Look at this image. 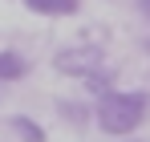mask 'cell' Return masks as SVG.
<instances>
[{
    "label": "cell",
    "mask_w": 150,
    "mask_h": 142,
    "mask_svg": "<svg viewBox=\"0 0 150 142\" xmlns=\"http://www.w3.org/2000/svg\"><path fill=\"white\" fill-rule=\"evenodd\" d=\"M150 114V89H118L110 85L93 102V126L110 138H130Z\"/></svg>",
    "instance_id": "6da1fadb"
},
{
    "label": "cell",
    "mask_w": 150,
    "mask_h": 142,
    "mask_svg": "<svg viewBox=\"0 0 150 142\" xmlns=\"http://www.w3.org/2000/svg\"><path fill=\"white\" fill-rule=\"evenodd\" d=\"M53 69L61 73V77H73V81H81V77H89V73L105 69V53H101L98 45H65L53 53Z\"/></svg>",
    "instance_id": "7a4b0ae2"
},
{
    "label": "cell",
    "mask_w": 150,
    "mask_h": 142,
    "mask_svg": "<svg viewBox=\"0 0 150 142\" xmlns=\"http://www.w3.org/2000/svg\"><path fill=\"white\" fill-rule=\"evenodd\" d=\"M28 73H33V61H28L21 49H0V85L25 81Z\"/></svg>",
    "instance_id": "3957f363"
},
{
    "label": "cell",
    "mask_w": 150,
    "mask_h": 142,
    "mask_svg": "<svg viewBox=\"0 0 150 142\" xmlns=\"http://www.w3.org/2000/svg\"><path fill=\"white\" fill-rule=\"evenodd\" d=\"M57 118L65 122V126H73V130H81V126L93 122V106L85 97H61L57 102Z\"/></svg>",
    "instance_id": "277c9868"
},
{
    "label": "cell",
    "mask_w": 150,
    "mask_h": 142,
    "mask_svg": "<svg viewBox=\"0 0 150 142\" xmlns=\"http://www.w3.org/2000/svg\"><path fill=\"white\" fill-rule=\"evenodd\" d=\"M25 8L37 12V16L61 21V16H77V12H81V0H25Z\"/></svg>",
    "instance_id": "5b68a950"
},
{
    "label": "cell",
    "mask_w": 150,
    "mask_h": 142,
    "mask_svg": "<svg viewBox=\"0 0 150 142\" xmlns=\"http://www.w3.org/2000/svg\"><path fill=\"white\" fill-rule=\"evenodd\" d=\"M8 130H12V138H21V142H49L45 126L37 118H28V114H12L8 118Z\"/></svg>",
    "instance_id": "8992f818"
},
{
    "label": "cell",
    "mask_w": 150,
    "mask_h": 142,
    "mask_svg": "<svg viewBox=\"0 0 150 142\" xmlns=\"http://www.w3.org/2000/svg\"><path fill=\"white\" fill-rule=\"evenodd\" d=\"M138 12H142V16L150 21V0H138Z\"/></svg>",
    "instance_id": "52a82bcc"
},
{
    "label": "cell",
    "mask_w": 150,
    "mask_h": 142,
    "mask_svg": "<svg viewBox=\"0 0 150 142\" xmlns=\"http://www.w3.org/2000/svg\"><path fill=\"white\" fill-rule=\"evenodd\" d=\"M142 49H146V53H150V37H146V41H142Z\"/></svg>",
    "instance_id": "ba28073f"
},
{
    "label": "cell",
    "mask_w": 150,
    "mask_h": 142,
    "mask_svg": "<svg viewBox=\"0 0 150 142\" xmlns=\"http://www.w3.org/2000/svg\"><path fill=\"white\" fill-rule=\"evenodd\" d=\"M114 142H138V138H114Z\"/></svg>",
    "instance_id": "9c48e42d"
},
{
    "label": "cell",
    "mask_w": 150,
    "mask_h": 142,
    "mask_svg": "<svg viewBox=\"0 0 150 142\" xmlns=\"http://www.w3.org/2000/svg\"><path fill=\"white\" fill-rule=\"evenodd\" d=\"M0 89H4V85H0ZM0 97H4V94H0Z\"/></svg>",
    "instance_id": "30bf717a"
}]
</instances>
